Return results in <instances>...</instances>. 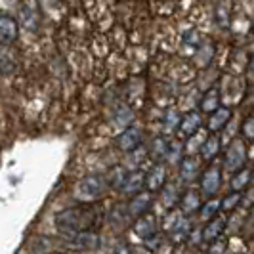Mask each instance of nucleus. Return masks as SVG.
<instances>
[{"instance_id": "18", "label": "nucleus", "mask_w": 254, "mask_h": 254, "mask_svg": "<svg viewBox=\"0 0 254 254\" xmlns=\"http://www.w3.org/2000/svg\"><path fill=\"white\" fill-rule=\"evenodd\" d=\"M218 153H220V140L216 136H208L201 147V157L204 161H212Z\"/></svg>"}, {"instance_id": "9", "label": "nucleus", "mask_w": 254, "mask_h": 254, "mask_svg": "<svg viewBox=\"0 0 254 254\" xmlns=\"http://www.w3.org/2000/svg\"><path fill=\"white\" fill-rule=\"evenodd\" d=\"M180 134L184 136V138H188V136H193V134H197L201 127H203V119H201V115L199 113H188L186 117H182L180 119Z\"/></svg>"}, {"instance_id": "1", "label": "nucleus", "mask_w": 254, "mask_h": 254, "mask_svg": "<svg viewBox=\"0 0 254 254\" xmlns=\"http://www.w3.org/2000/svg\"><path fill=\"white\" fill-rule=\"evenodd\" d=\"M56 226L62 233H96L105 220V210L98 203H84L69 206L56 214Z\"/></svg>"}, {"instance_id": "30", "label": "nucleus", "mask_w": 254, "mask_h": 254, "mask_svg": "<svg viewBox=\"0 0 254 254\" xmlns=\"http://www.w3.org/2000/svg\"><path fill=\"white\" fill-rule=\"evenodd\" d=\"M48 254H65V253H48Z\"/></svg>"}, {"instance_id": "20", "label": "nucleus", "mask_w": 254, "mask_h": 254, "mask_svg": "<svg viewBox=\"0 0 254 254\" xmlns=\"http://www.w3.org/2000/svg\"><path fill=\"white\" fill-rule=\"evenodd\" d=\"M127 170L123 168V166H115L111 168V172L105 176L107 178V184H109V188H123V184H125V180H127Z\"/></svg>"}, {"instance_id": "28", "label": "nucleus", "mask_w": 254, "mask_h": 254, "mask_svg": "<svg viewBox=\"0 0 254 254\" xmlns=\"http://www.w3.org/2000/svg\"><path fill=\"white\" fill-rule=\"evenodd\" d=\"M241 203L245 204V206H251V204L254 203V191H253V190L249 191V197H245V195H241Z\"/></svg>"}, {"instance_id": "4", "label": "nucleus", "mask_w": 254, "mask_h": 254, "mask_svg": "<svg viewBox=\"0 0 254 254\" xmlns=\"http://www.w3.org/2000/svg\"><path fill=\"white\" fill-rule=\"evenodd\" d=\"M247 161V149L241 140H235L226 151V168L228 170H239L243 168V163Z\"/></svg>"}, {"instance_id": "27", "label": "nucleus", "mask_w": 254, "mask_h": 254, "mask_svg": "<svg viewBox=\"0 0 254 254\" xmlns=\"http://www.w3.org/2000/svg\"><path fill=\"white\" fill-rule=\"evenodd\" d=\"M115 254H138V253H136V249L130 247V245H121V247H117Z\"/></svg>"}, {"instance_id": "21", "label": "nucleus", "mask_w": 254, "mask_h": 254, "mask_svg": "<svg viewBox=\"0 0 254 254\" xmlns=\"http://www.w3.org/2000/svg\"><path fill=\"white\" fill-rule=\"evenodd\" d=\"M220 107V96H218V90H210L201 102V109L206 113H212Z\"/></svg>"}, {"instance_id": "19", "label": "nucleus", "mask_w": 254, "mask_h": 254, "mask_svg": "<svg viewBox=\"0 0 254 254\" xmlns=\"http://www.w3.org/2000/svg\"><path fill=\"white\" fill-rule=\"evenodd\" d=\"M251 176H253V170L251 168H239L237 174L231 180V188L233 191H241L245 190L249 184H251Z\"/></svg>"}, {"instance_id": "5", "label": "nucleus", "mask_w": 254, "mask_h": 254, "mask_svg": "<svg viewBox=\"0 0 254 254\" xmlns=\"http://www.w3.org/2000/svg\"><path fill=\"white\" fill-rule=\"evenodd\" d=\"M141 141H143L141 130L136 127H132V128H127V130L117 138V145H119L121 151H134V149L140 147Z\"/></svg>"}, {"instance_id": "12", "label": "nucleus", "mask_w": 254, "mask_h": 254, "mask_svg": "<svg viewBox=\"0 0 254 254\" xmlns=\"http://www.w3.org/2000/svg\"><path fill=\"white\" fill-rule=\"evenodd\" d=\"M226 228V218H212L203 229V239L206 243H214L222 237Z\"/></svg>"}, {"instance_id": "24", "label": "nucleus", "mask_w": 254, "mask_h": 254, "mask_svg": "<svg viewBox=\"0 0 254 254\" xmlns=\"http://www.w3.org/2000/svg\"><path fill=\"white\" fill-rule=\"evenodd\" d=\"M163 201L168 208H172L174 204L178 203V193H176V186L174 184H168L163 188Z\"/></svg>"}, {"instance_id": "29", "label": "nucleus", "mask_w": 254, "mask_h": 254, "mask_svg": "<svg viewBox=\"0 0 254 254\" xmlns=\"http://www.w3.org/2000/svg\"><path fill=\"white\" fill-rule=\"evenodd\" d=\"M251 71H254V58L251 60Z\"/></svg>"}, {"instance_id": "2", "label": "nucleus", "mask_w": 254, "mask_h": 254, "mask_svg": "<svg viewBox=\"0 0 254 254\" xmlns=\"http://www.w3.org/2000/svg\"><path fill=\"white\" fill-rule=\"evenodd\" d=\"M109 190V184H107V178L105 176H86L82 178L78 184H76V195L80 199H84L86 203H92L96 199L103 197V193Z\"/></svg>"}, {"instance_id": "16", "label": "nucleus", "mask_w": 254, "mask_h": 254, "mask_svg": "<svg viewBox=\"0 0 254 254\" xmlns=\"http://www.w3.org/2000/svg\"><path fill=\"white\" fill-rule=\"evenodd\" d=\"M180 174H182V178L186 180V182L197 178L199 176V163H197V159L186 157L182 161V165H180Z\"/></svg>"}, {"instance_id": "3", "label": "nucleus", "mask_w": 254, "mask_h": 254, "mask_svg": "<svg viewBox=\"0 0 254 254\" xmlns=\"http://www.w3.org/2000/svg\"><path fill=\"white\" fill-rule=\"evenodd\" d=\"M17 35H19V25H17L15 17L0 10V44L10 46L17 40Z\"/></svg>"}, {"instance_id": "6", "label": "nucleus", "mask_w": 254, "mask_h": 254, "mask_svg": "<svg viewBox=\"0 0 254 254\" xmlns=\"http://www.w3.org/2000/svg\"><path fill=\"white\" fill-rule=\"evenodd\" d=\"M222 170H220V166L212 165L208 166V170L203 174V178H201V190H203L204 195H208V197H212V195H216L218 190H220V184H222Z\"/></svg>"}, {"instance_id": "7", "label": "nucleus", "mask_w": 254, "mask_h": 254, "mask_svg": "<svg viewBox=\"0 0 254 254\" xmlns=\"http://www.w3.org/2000/svg\"><path fill=\"white\" fill-rule=\"evenodd\" d=\"M153 201V193L151 191H145V193H138L132 197V201L127 204L128 206V212L132 218H140L143 214H147V208L151 206Z\"/></svg>"}, {"instance_id": "8", "label": "nucleus", "mask_w": 254, "mask_h": 254, "mask_svg": "<svg viewBox=\"0 0 254 254\" xmlns=\"http://www.w3.org/2000/svg\"><path fill=\"white\" fill-rule=\"evenodd\" d=\"M166 182V170L163 165H155L149 170V174H145V188L151 193H157L165 188Z\"/></svg>"}, {"instance_id": "11", "label": "nucleus", "mask_w": 254, "mask_h": 254, "mask_svg": "<svg viewBox=\"0 0 254 254\" xmlns=\"http://www.w3.org/2000/svg\"><path fill=\"white\" fill-rule=\"evenodd\" d=\"M143 188H145V174L140 172V170H136V172H132V174H128L127 176V180H125V184H123L121 191L134 197V195H138Z\"/></svg>"}, {"instance_id": "15", "label": "nucleus", "mask_w": 254, "mask_h": 254, "mask_svg": "<svg viewBox=\"0 0 254 254\" xmlns=\"http://www.w3.org/2000/svg\"><path fill=\"white\" fill-rule=\"evenodd\" d=\"M73 243L80 249H86V251H94V249L100 247V239H98L96 233H75Z\"/></svg>"}, {"instance_id": "17", "label": "nucleus", "mask_w": 254, "mask_h": 254, "mask_svg": "<svg viewBox=\"0 0 254 254\" xmlns=\"http://www.w3.org/2000/svg\"><path fill=\"white\" fill-rule=\"evenodd\" d=\"M130 220H132V216H130V212H128L127 204H117L113 208V212L109 214V222L113 224L115 228H117V224H119V228L127 226Z\"/></svg>"}, {"instance_id": "25", "label": "nucleus", "mask_w": 254, "mask_h": 254, "mask_svg": "<svg viewBox=\"0 0 254 254\" xmlns=\"http://www.w3.org/2000/svg\"><path fill=\"white\" fill-rule=\"evenodd\" d=\"M218 210H220V203H218V201H210V203H206L203 206L201 218H203V220H212V218L216 216Z\"/></svg>"}, {"instance_id": "23", "label": "nucleus", "mask_w": 254, "mask_h": 254, "mask_svg": "<svg viewBox=\"0 0 254 254\" xmlns=\"http://www.w3.org/2000/svg\"><path fill=\"white\" fill-rule=\"evenodd\" d=\"M151 153L155 155V159H163L170 153V143L165 140V138H155L153 140V147Z\"/></svg>"}, {"instance_id": "14", "label": "nucleus", "mask_w": 254, "mask_h": 254, "mask_svg": "<svg viewBox=\"0 0 254 254\" xmlns=\"http://www.w3.org/2000/svg\"><path fill=\"white\" fill-rule=\"evenodd\" d=\"M180 206H182V212L188 216V214H193L201 208V197L197 191H186L180 199Z\"/></svg>"}, {"instance_id": "26", "label": "nucleus", "mask_w": 254, "mask_h": 254, "mask_svg": "<svg viewBox=\"0 0 254 254\" xmlns=\"http://www.w3.org/2000/svg\"><path fill=\"white\" fill-rule=\"evenodd\" d=\"M243 134H245V138L254 140V117H249V119L243 123Z\"/></svg>"}, {"instance_id": "10", "label": "nucleus", "mask_w": 254, "mask_h": 254, "mask_svg": "<svg viewBox=\"0 0 254 254\" xmlns=\"http://www.w3.org/2000/svg\"><path fill=\"white\" fill-rule=\"evenodd\" d=\"M134 233L140 237V239H145L149 241L155 237L157 233V226H155V218L151 214H143V216L138 218V222L134 224Z\"/></svg>"}, {"instance_id": "22", "label": "nucleus", "mask_w": 254, "mask_h": 254, "mask_svg": "<svg viewBox=\"0 0 254 254\" xmlns=\"http://www.w3.org/2000/svg\"><path fill=\"white\" fill-rule=\"evenodd\" d=\"M241 191H233V193H229V195H226L224 199H222V203H220V206H222V210H226V212H229V210H233V208H237L239 206V203H241Z\"/></svg>"}, {"instance_id": "13", "label": "nucleus", "mask_w": 254, "mask_h": 254, "mask_svg": "<svg viewBox=\"0 0 254 254\" xmlns=\"http://www.w3.org/2000/svg\"><path fill=\"white\" fill-rule=\"evenodd\" d=\"M229 119H231V109H228V107H218L216 111H212V115L208 117L206 127H208L210 132H218V130H222V128L226 127V123H228Z\"/></svg>"}]
</instances>
